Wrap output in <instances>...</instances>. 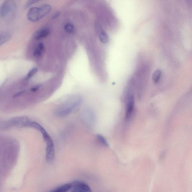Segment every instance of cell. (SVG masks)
I'll list each match as a JSON object with an SVG mask.
<instances>
[{"instance_id":"obj_1","label":"cell","mask_w":192,"mask_h":192,"mask_svg":"<svg viewBox=\"0 0 192 192\" xmlns=\"http://www.w3.org/2000/svg\"><path fill=\"white\" fill-rule=\"evenodd\" d=\"M26 127L35 128L40 131L46 144V159L48 162H52L55 159V145L50 135L44 128L38 123L30 119Z\"/></svg>"},{"instance_id":"obj_2","label":"cell","mask_w":192,"mask_h":192,"mask_svg":"<svg viewBox=\"0 0 192 192\" xmlns=\"http://www.w3.org/2000/svg\"><path fill=\"white\" fill-rule=\"evenodd\" d=\"M82 101V98L79 96L75 95L70 97L57 110L56 115L59 117H64L69 115L79 107Z\"/></svg>"},{"instance_id":"obj_3","label":"cell","mask_w":192,"mask_h":192,"mask_svg":"<svg viewBox=\"0 0 192 192\" xmlns=\"http://www.w3.org/2000/svg\"><path fill=\"white\" fill-rule=\"evenodd\" d=\"M51 10L52 6L48 4L32 7L28 11L27 14V19L31 22H38L49 14Z\"/></svg>"},{"instance_id":"obj_4","label":"cell","mask_w":192,"mask_h":192,"mask_svg":"<svg viewBox=\"0 0 192 192\" xmlns=\"http://www.w3.org/2000/svg\"><path fill=\"white\" fill-rule=\"evenodd\" d=\"M16 5L14 0H5L0 8V15L1 17L8 16L15 10Z\"/></svg>"},{"instance_id":"obj_5","label":"cell","mask_w":192,"mask_h":192,"mask_svg":"<svg viewBox=\"0 0 192 192\" xmlns=\"http://www.w3.org/2000/svg\"><path fill=\"white\" fill-rule=\"evenodd\" d=\"M71 184L72 188L71 191L72 192H91V188L85 183L79 181H75Z\"/></svg>"},{"instance_id":"obj_6","label":"cell","mask_w":192,"mask_h":192,"mask_svg":"<svg viewBox=\"0 0 192 192\" xmlns=\"http://www.w3.org/2000/svg\"><path fill=\"white\" fill-rule=\"evenodd\" d=\"M127 99L126 118L128 119L130 118L133 115L135 108V100L133 95L128 96Z\"/></svg>"},{"instance_id":"obj_7","label":"cell","mask_w":192,"mask_h":192,"mask_svg":"<svg viewBox=\"0 0 192 192\" xmlns=\"http://www.w3.org/2000/svg\"><path fill=\"white\" fill-rule=\"evenodd\" d=\"M50 33V29L48 27H44L40 28L35 32L33 35V37L35 40H40L41 39L46 38Z\"/></svg>"},{"instance_id":"obj_8","label":"cell","mask_w":192,"mask_h":192,"mask_svg":"<svg viewBox=\"0 0 192 192\" xmlns=\"http://www.w3.org/2000/svg\"><path fill=\"white\" fill-rule=\"evenodd\" d=\"M72 188L71 184H67L59 186L57 188L51 190L50 192H67L71 190Z\"/></svg>"},{"instance_id":"obj_9","label":"cell","mask_w":192,"mask_h":192,"mask_svg":"<svg viewBox=\"0 0 192 192\" xmlns=\"http://www.w3.org/2000/svg\"><path fill=\"white\" fill-rule=\"evenodd\" d=\"M44 49V45L42 43H40L36 47L34 51V56L37 57H40L43 53Z\"/></svg>"},{"instance_id":"obj_10","label":"cell","mask_w":192,"mask_h":192,"mask_svg":"<svg viewBox=\"0 0 192 192\" xmlns=\"http://www.w3.org/2000/svg\"><path fill=\"white\" fill-rule=\"evenodd\" d=\"M11 38L10 33L7 32H3L0 35V44L1 46L8 42Z\"/></svg>"},{"instance_id":"obj_11","label":"cell","mask_w":192,"mask_h":192,"mask_svg":"<svg viewBox=\"0 0 192 192\" xmlns=\"http://www.w3.org/2000/svg\"><path fill=\"white\" fill-rule=\"evenodd\" d=\"M161 70H158L154 72L152 75V79L155 83L156 84L158 82L161 77Z\"/></svg>"},{"instance_id":"obj_12","label":"cell","mask_w":192,"mask_h":192,"mask_svg":"<svg viewBox=\"0 0 192 192\" xmlns=\"http://www.w3.org/2000/svg\"><path fill=\"white\" fill-rule=\"evenodd\" d=\"M64 28L65 31L68 33H72L74 30V26L73 24L70 23H66L64 25Z\"/></svg>"},{"instance_id":"obj_13","label":"cell","mask_w":192,"mask_h":192,"mask_svg":"<svg viewBox=\"0 0 192 192\" xmlns=\"http://www.w3.org/2000/svg\"><path fill=\"white\" fill-rule=\"evenodd\" d=\"M100 39L101 42L103 44H106L108 42V37L107 33L105 31H102L100 32Z\"/></svg>"},{"instance_id":"obj_14","label":"cell","mask_w":192,"mask_h":192,"mask_svg":"<svg viewBox=\"0 0 192 192\" xmlns=\"http://www.w3.org/2000/svg\"><path fill=\"white\" fill-rule=\"evenodd\" d=\"M38 71V68L36 67L33 68L29 71L28 73H27V76H26L25 79L26 80H29L31 79L33 76H34Z\"/></svg>"},{"instance_id":"obj_15","label":"cell","mask_w":192,"mask_h":192,"mask_svg":"<svg viewBox=\"0 0 192 192\" xmlns=\"http://www.w3.org/2000/svg\"><path fill=\"white\" fill-rule=\"evenodd\" d=\"M97 139L100 143L104 145V146L108 147L109 146V143L107 142V140H106L104 137L102 136L101 135H98L96 136Z\"/></svg>"},{"instance_id":"obj_16","label":"cell","mask_w":192,"mask_h":192,"mask_svg":"<svg viewBox=\"0 0 192 192\" xmlns=\"http://www.w3.org/2000/svg\"><path fill=\"white\" fill-rule=\"evenodd\" d=\"M42 1L43 0H27L25 5H24V8L25 9H27L35 3Z\"/></svg>"},{"instance_id":"obj_17","label":"cell","mask_w":192,"mask_h":192,"mask_svg":"<svg viewBox=\"0 0 192 192\" xmlns=\"http://www.w3.org/2000/svg\"><path fill=\"white\" fill-rule=\"evenodd\" d=\"M25 92V90H22L19 91L17 93H16V94L14 95V97H17L21 96V95H23L24 93Z\"/></svg>"},{"instance_id":"obj_18","label":"cell","mask_w":192,"mask_h":192,"mask_svg":"<svg viewBox=\"0 0 192 192\" xmlns=\"http://www.w3.org/2000/svg\"><path fill=\"white\" fill-rule=\"evenodd\" d=\"M61 15V12H56L52 15V18L53 19H56L57 18Z\"/></svg>"},{"instance_id":"obj_19","label":"cell","mask_w":192,"mask_h":192,"mask_svg":"<svg viewBox=\"0 0 192 192\" xmlns=\"http://www.w3.org/2000/svg\"><path fill=\"white\" fill-rule=\"evenodd\" d=\"M40 85H36L34 87H32L31 89V91L33 92H36L37 91L39 90V89L40 88Z\"/></svg>"},{"instance_id":"obj_20","label":"cell","mask_w":192,"mask_h":192,"mask_svg":"<svg viewBox=\"0 0 192 192\" xmlns=\"http://www.w3.org/2000/svg\"><path fill=\"white\" fill-rule=\"evenodd\" d=\"M185 1L188 6L192 9V0H185Z\"/></svg>"}]
</instances>
